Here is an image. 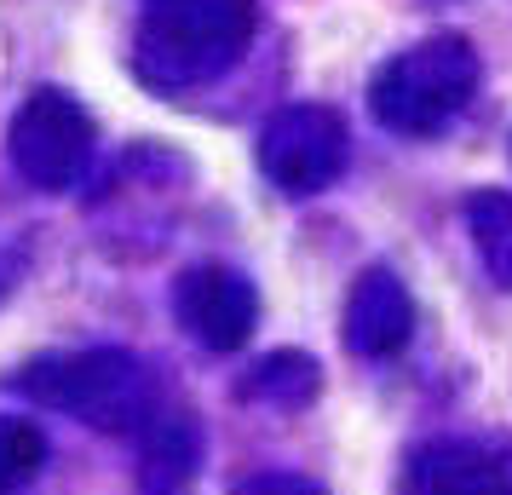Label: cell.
<instances>
[{
  "mask_svg": "<svg viewBox=\"0 0 512 495\" xmlns=\"http://www.w3.org/2000/svg\"><path fill=\"white\" fill-rule=\"evenodd\" d=\"M323 392V369L305 352H271L254 363V375L242 380V398L271 403V409H305Z\"/></svg>",
  "mask_w": 512,
  "mask_h": 495,
  "instance_id": "9",
  "label": "cell"
},
{
  "mask_svg": "<svg viewBox=\"0 0 512 495\" xmlns=\"http://www.w3.org/2000/svg\"><path fill=\"white\" fill-rule=\"evenodd\" d=\"M409 495H512V455L478 444H432L409 467Z\"/></svg>",
  "mask_w": 512,
  "mask_h": 495,
  "instance_id": "8",
  "label": "cell"
},
{
  "mask_svg": "<svg viewBox=\"0 0 512 495\" xmlns=\"http://www.w3.org/2000/svg\"><path fill=\"white\" fill-rule=\"evenodd\" d=\"M6 144H12V167L35 190H70L87 173V156H93V116L70 93L47 87L12 116Z\"/></svg>",
  "mask_w": 512,
  "mask_h": 495,
  "instance_id": "4",
  "label": "cell"
},
{
  "mask_svg": "<svg viewBox=\"0 0 512 495\" xmlns=\"http://www.w3.org/2000/svg\"><path fill=\"white\" fill-rule=\"evenodd\" d=\"M47 461V432L35 421H18V415H0V490L35 478V467Z\"/></svg>",
  "mask_w": 512,
  "mask_h": 495,
  "instance_id": "12",
  "label": "cell"
},
{
  "mask_svg": "<svg viewBox=\"0 0 512 495\" xmlns=\"http://www.w3.org/2000/svg\"><path fill=\"white\" fill-rule=\"evenodd\" d=\"M248 41H254L248 0H156L139 24L133 64L156 93H179L225 75Z\"/></svg>",
  "mask_w": 512,
  "mask_h": 495,
  "instance_id": "1",
  "label": "cell"
},
{
  "mask_svg": "<svg viewBox=\"0 0 512 495\" xmlns=\"http://www.w3.org/2000/svg\"><path fill=\"white\" fill-rule=\"evenodd\" d=\"M196 455H202V438L190 415H173V421H150L144 426V484L150 490H167V484H185L196 472Z\"/></svg>",
  "mask_w": 512,
  "mask_h": 495,
  "instance_id": "10",
  "label": "cell"
},
{
  "mask_svg": "<svg viewBox=\"0 0 512 495\" xmlns=\"http://www.w3.org/2000/svg\"><path fill=\"white\" fill-rule=\"evenodd\" d=\"M409 334H415V300L397 283V271L386 265L363 271L346 300V346L357 357H392L409 346Z\"/></svg>",
  "mask_w": 512,
  "mask_h": 495,
  "instance_id": "7",
  "label": "cell"
},
{
  "mask_svg": "<svg viewBox=\"0 0 512 495\" xmlns=\"http://www.w3.org/2000/svg\"><path fill=\"white\" fill-rule=\"evenodd\" d=\"M236 495H328L323 484H311L300 472H259L248 484H236Z\"/></svg>",
  "mask_w": 512,
  "mask_h": 495,
  "instance_id": "13",
  "label": "cell"
},
{
  "mask_svg": "<svg viewBox=\"0 0 512 495\" xmlns=\"http://www.w3.org/2000/svg\"><path fill=\"white\" fill-rule=\"evenodd\" d=\"M466 225H472V242L484 254L489 277L512 288V196L507 190H478L466 202Z\"/></svg>",
  "mask_w": 512,
  "mask_h": 495,
  "instance_id": "11",
  "label": "cell"
},
{
  "mask_svg": "<svg viewBox=\"0 0 512 495\" xmlns=\"http://www.w3.org/2000/svg\"><path fill=\"white\" fill-rule=\"evenodd\" d=\"M478 87V58L461 35H438L420 41L403 58H392L386 70L374 75V116L386 121L392 133H438L443 121L461 110Z\"/></svg>",
  "mask_w": 512,
  "mask_h": 495,
  "instance_id": "3",
  "label": "cell"
},
{
  "mask_svg": "<svg viewBox=\"0 0 512 495\" xmlns=\"http://www.w3.org/2000/svg\"><path fill=\"white\" fill-rule=\"evenodd\" d=\"M259 167L288 196H317L346 167V121L323 104H288L259 133Z\"/></svg>",
  "mask_w": 512,
  "mask_h": 495,
  "instance_id": "5",
  "label": "cell"
},
{
  "mask_svg": "<svg viewBox=\"0 0 512 495\" xmlns=\"http://www.w3.org/2000/svg\"><path fill=\"white\" fill-rule=\"evenodd\" d=\"M24 392L47 409H64L98 432H139L156 409V380L133 352H64L24 369Z\"/></svg>",
  "mask_w": 512,
  "mask_h": 495,
  "instance_id": "2",
  "label": "cell"
},
{
  "mask_svg": "<svg viewBox=\"0 0 512 495\" xmlns=\"http://www.w3.org/2000/svg\"><path fill=\"white\" fill-rule=\"evenodd\" d=\"M173 311L208 352H236L259 323V294L231 265H196L173 288Z\"/></svg>",
  "mask_w": 512,
  "mask_h": 495,
  "instance_id": "6",
  "label": "cell"
}]
</instances>
